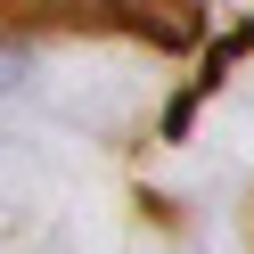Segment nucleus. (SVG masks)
<instances>
[{
    "label": "nucleus",
    "mask_w": 254,
    "mask_h": 254,
    "mask_svg": "<svg viewBox=\"0 0 254 254\" xmlns=\"http://www.w3.org/2000/svg\"><path fill=\"white\" fill-rule=\"evenodd\" d=\"M0 25H33V33H148L156 50H189L205 33L197 0H0Z\"/></svg>",
    "instance_id": "1"
},
{
    "label": "nucleus",
    "mask_w": 254,
    "mask_h": 254,
    "mask_svg": "<svg viewBox=\"0 0 254 254\" xmlns=\"http://www.w3.org/2000/svg\"><path fill=\"white\" fill-rule=\"evenodd\" d=\"M25 66H33V58H25V50H8V41H0V90H17V82H25Z\"/></svg>",
    "instance_id": "2"
}]
</instances>
